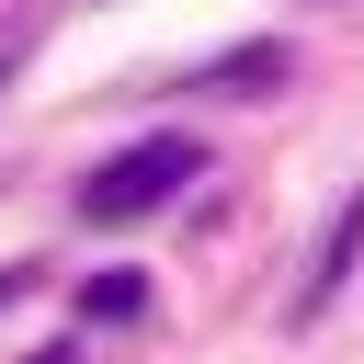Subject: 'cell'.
I'll return each instance as SVG.
<instances>
[{
	"label": "cell",
	"mask_w": 364,
	"mask_h": 364,
	"mask_svg": "<svg viewBox=\"0 0 364 364\" xmlns=\"http://www.w3.org/2000/svg\"><path fill=\"white\" fill-rule=\"evenodd\" d=\"M11 68H23V23L0 11V91H11Z\"/></svg>",
	"instance_id": "cell-6"
},
{
	"label": "cell",
	"mask_w": 364,
	"mask_h": 364,
	"mask_svg": "<svg viewBox=\"0 0 364 364\" xmlns=\"http://www.w3.org/2000/svg\"><path fill=\"white\" fill-rule=\"evenodd\" d=\"M34 296V262H0V307H23Z\"/></svg>",
	"instance_id": "cell-5"
},
{
	"label": "cell",
	"mask_w": 364,
	"mask_h": 364,
	"mask_svg": "<svg viewBox=\"0 0 364 364\" xmlns=\"http://www.w3.org/2000/svg\"><path fill=\"white\" fill-rule=\"evenodd\" d=\"M136 307H148L136 273H91V284H80V318H136Z\"/></svg>",
	"instance_id": "cell-4"
},
{
	"label": "cell",
	"mask_w": 364,
	"mask_h": 364,
	"mask_svg": "<svg viewBox=\"0 0 364 364\" xmlns=\"http://www.w3.org/2000/svg\"><path fill=\"white\" fill-rule=\"evenodd\" d=\"M284 80H296V46H273V34H262V46H228V57L193 68V91H216V102H262V91H284Z\"/></svg>",
	"instance_id": "cell-3"
},
{
	"label": "cell",
	"mask_w": 364,
	"mask_h": 364,
	"mask_svg": "<svg viewBox=\"0 0 364 364\" xmlns=\"http://www.w3.org/2000/svg\"><path fill=\"white\" fill-rule=\"evenodd\" d=\"M182 182H205V148H193V136H136V148H114V159L80 182V216H91V228H136V216H159Z\"/></svg>",
	"instance_id": "cell-1"
},
{
	"label": "cell",
	"mask_w": 364,
	"mask_h": 364,
	"mask_svg": "<svg viewBox=\"0 0 364 364\" xmlns=\"http://www.w3.org/2000/svg\"><path fill=\"white\" fill-rule=\"evenodd\" d=\"M353 262H364V193H341V216H330V239L307 250V284H296V330H307V318H318V307H330V296L353 284Z\"/></svg>",
	"instance_id": "cell-2"
},
{
	"label": "cell",
	"mask_w": 364,
	"mask_h": 364,
	"mask_svg": "<svg viewBox=\"0 0 364 364\" xmlns=\"http://www.w3.org/2000/svg\"><path fill=\"white\" fill-rule=\"evenodd\" d=\"M34 364H80V353H34Z\"/></svg>",
	"instance_id": "cell-7"
}]
</instances>
